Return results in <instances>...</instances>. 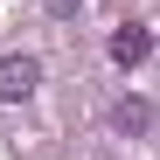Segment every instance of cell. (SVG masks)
Instances as JSON below:
<instances>
[{
  "label": "cell",
  "mask_w": 160,
  "mask_h": 160,
  "mask_svg": "<svg viewBox=\"0 0 160 160\" xmlns=\"http://www.w3.org/2000/svg\"><path fill=\"white\" fill-rule=\"evenodd\" d=\"M112 125H118V132H146V125H153V104H146V98H118Z\"/></svg>",
  "instance_id": "3957f363"
},
{
  "label": "cell",
  "mask_w": 160,
  "mask_h": 160,
  "mask_svg": "<svg viewBox=\"0 0 160 160\" xmlns=\"http://www.w3.org/2000/svg\"><path fill=\"white\" fill-rule=\"evenodd\" d=\"M35 84H42V63L35 56H0V104L35 98Z\"/></svg>",
  "instance_id": "6da1fadb"
},
{
  "label": "cell",
  "mask_w": 160,
  "mask_h": 160,
  "mask_svg": "<svg viewBox=\"0 0 160 160\" xmlns=\"http://www.w3.org/2000/svg\"><path fill=\"white\" fill-rule=\"evenodd\" d=\"M77 7H84V0H49V14H56V21H70Z\"/></svg>",
  "instance_id": "277c9868"
},
{
  "label": "cell",
  "mask_w": 160,
  "mask_h": 160,
  "mask_svg": "<svg viewBox=\"0 0 160 160\" xmlns=\"http://www.w3.org/2000/svg\"><path fill=\"white\" fill-rule=\"evenodd\" d=\"M153 56V28H112V63L118 70H139Z\"/></svg>",
  "instance_id": "7a4b0ae2"
}]
</instances>
